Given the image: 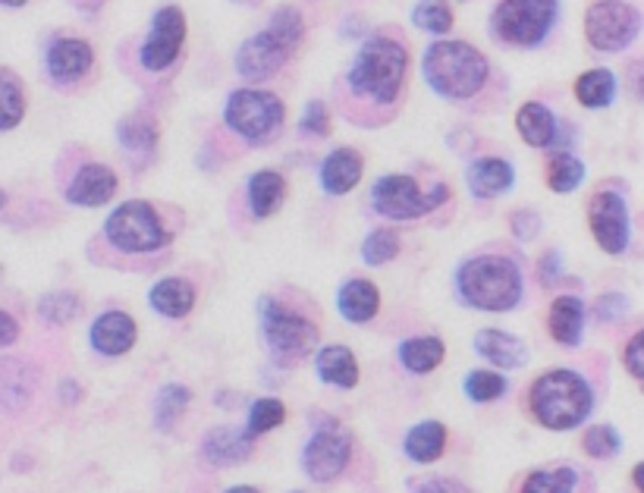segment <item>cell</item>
Segmentation results:
<instances>
[{
	"label": "cell",
	"mask_w": 644,
	"mask_h": 493,
	"mask_svg": "<svg viewBox=\"0 0 644 493\" xmlns=\"http://www.w3.org/2000/svg\"><path fill=\"white\" fill-rule=\"evenodd\" d=\"M427 85L443 98H472L487 82V57L465 41H437L422 60Z\"/></svg>",
	"instance_id": "cell-1"
},
{
	"label": "cell",
	"mask_w": 644,
	"mask_h": 493,
	"mask_svg": "<svg viewBox=\"0 0 644 493\" xmlns=\"http://www.w3.org/2000/svg\"><path fill=\"white\" fill-rule=\"evenodd\" d=\"M534 419L541 421L544 427L551 431H570L578 427L582 421L591 415V386L585 384L582 374L575 371H551V374H541L532 386V396H529Z\"/></svg>",
	"instance_id": "cell-2"
},
{
	"label": "cell",
	"mask_w": 644,
	"mask_h": 493,
	"mask_svg": "<svg viewBox=\"0 0 644 493\" xmlns=\"http://www.w3.org/2000/svg\"><path fill=\"white\" fill-rule=\"evenodd\" d=\"M456 286L462 299L481 311H510L522 299V274L510 258L484 255L465 261Z\"/></svg>",
	"instance_id": "cell-3"
},
{
	"label": "cell",
	"mask_w": 644,
	"mask_h": 493,
	"mask_svg": "<svg viewBox=\"0 0 644 493\" xmlns=\"http://www.w3.org/2000/svg\"><path fill=\"white\" fill-rule=\"evenodd\" d=\"M405 67H409V57H405V48L400 41L371 38L362 44V51L352 63V89L371 101H378V104H390V101H396V94L403 89Z\"/></svg>",
	"instance_id": "cell-4"
},
{
	"label": "cell",
	"mask_w": 644,
	"mask_h": 493,
	"mask_svg": "<svg viewBox=\"0 0 644 493\" xmlns=\"http://www.w3.org/2000/svg\"><path fill=\"white\" fill-rule=\"evenodd\" d=\"M104 233L120 252H154L170 242V233L148 201H127L117 208L104 223Z\"/></svg>",
	"instance_id": "cell-5"
},
{
	"label": "cell",
	"mask_w": 644,
	"mask_h": 493,
	"mask_svg": "<svg viewBox=\"0 0 644 493\" xmlns=\"http://www.w3.org/2000/svg\"><path fill=\"white\" fill-rule=\"evenodd\" d=\"M556 0H503L494 10V32L510 44H541L556 22Z\"/></svg>",
	"instance_id": "cell-6"
},
{
	"label": "cell",
	"mask_w": 644,
	"mask_h": 493,
	"mask_svg": "<svg viewBox=\"0 0 644 493\" xmlns=\"http://www.w3.org/2000/svg\"><path fill=\"white\" fill-rule=\"evenodd\" d=\"M283 113L286 110L276 94L258 92V89H240L227 101V123L249 142H261V139L274 135L283 123Z\"/></svg>",
	"instance_id": "cell-7"
},
{
	"label": "cell",
	"mask_w": 644,
	"mask_h": 493,
	"mask_svg": "<svg viewBox=\"0 0 644 493\" xmlns=\"http://www.w3.org/2000/svg\"><path fill=\"white\" fill-rule=\"evenodd\" d=\"M642 29V17L632 3L623 0H601L585 13V36L597 51H623Z\"/></svg>",
	"instance_id": "cell-8"
},
{
	"label": "cell",
	"mask_w": 644,
	"mask_h": 493,
	"mask_svg": "<svg viewBox=\"0 0 644 493\" xmlns=\"http://www.w3.org/2000/svg\"><path fill=\"white\" fill-rule=\"evenodd\" d=\"M371 199H374V211L384 214V218L415 220L427 214V211H434L437 204H443L450 199V192H446V185H437L431 195H422V189L412 177L393 173V177H384L381 183L374 185Z\"/></svg>",
	"instance_id": "cell-9"
},
{
	"label": "cell",
	"mask_w": 644,
	"mask_h": 493,
	"mask_svg": "<svg viewBox=\"0 0 644 493\" xmlns=\"http://www.w3.org/2000/svg\"><path fill=\"white\" fill-rule=\"evenodd\" d=\"M264 336L274 349L280 359H299L305 352H312V346L318 343V330H314L312 321L299 318L293 311L280 309L276 302H264Z\"/></svg>",
	"instance_id": "cell-10"
},
{
	"label": "cell",
	"mask_w": 644,
	"mask_h": 493,
	"mask_svg": "<svg viewBox=\"0 0 644 493\" xmlns=\"http://www.w3.org/2000/svg\"><path fill=\"white\" fill-rule=\"evenodd\" d=\"M352 456V443L346 431H340L333 421H328V427H321L309 446H305V456H302V465L312 481L318 484H328L333 477L343 475V469L350 465Z\"/></svg>",
	"instance_id": "cell-11"
},
{
	"label": "cell",
	"mask_w": 644,
	"mask_h": 493,
	"mask_svg": "<svg viewBox=\"0 0 644 493\" xmlns=\"http://www.w3.org/2000/svg\"><path fill=\"white\" fill-rule=\"evenodd\" d=\"M185 41V17L180 7H164L154 13L151 22V36L142 44V63H145L151 73H161L167 70L177 57Z\"/></svg>",
	"instance_id": "cell-12"
},
{
	"label": "cell",
	"mask_w": 644,
	"mask_h": 493,
	"mask_svg": "<svg viewBox=\"0 0 644 493\" xmlns=\"http://www.w3.org/2000/svg\"><path fill=\"white\" fill-rule=\"evenodd\" d=\"M588 223H591V233H594L597 245H601L604 252H610V255L626 252L628 211H626V201L620 199L616 192H597V195L591 199Z\"/></svg>",
	"instance_id": "cell-13"
},
{
	"label": "cell",
	"mask_w": 644,
	"mask_h": 493,
	"mask_svg": "<svg viewBox=\"0 0 644 493\" xmlns=\"http://www.w3.org/2000/svg\"><path fill=\"white\" fill-rule=\"evenodd\" d=\"M290 57H293V48L283 44L271 29H264L261 36L242 41L240 54H237V70H240L242 79L261 82V79L274 76Z\"/></svg>",
	"instance_id": "cell-14"
},
{
	"label": "cell",
	"mask_w": 644,
	"mask_h": 493,
	"mask_svg": "<svg viewBox=\"0 0 644 493\" xmlns=\"http://www.w3.org/2000/svg\"><path fill=\"white\" fill-rule=\"evenodd\" d=\"M94 54L89 41L79 38H60L51 44L48 51V73L54 76L57 82H76L92 70Z\"/></svg>",
	"instance_id": "cell-15"
},
{
	"label": "cell",
	"mask_w": 644,
	"mask_h": 493,
	"mask_svg": "<svg viewBox=\"0 0 644 493\" xmlns=\"http://www.w3.org/2000/svg\"><path fill=\"white\" fill-rule=\"evenodd\" d=\"M117 192V173L104 164H85L73 177V183L67 189V199L82 208H98L108 204Z\"/></svg>",
	"instance_id": "cell-16"
},
{
	"label": "cell",
	"mask_w": 644,
	"mask_h": 493,
	"mask_svg": "<svg viewBox=\"0 0 644 493\" xmlns=\"http://www.w3.org/2000/svg\"><path fill=\"white\" fill-rule=\"evenodd\" d=\"M135 336H139V328L123 311H108L92 324V346L101 355H123L135 346Z\"/></svg>",
	"instance_id": "cell-17"
},
{
	"label": "cell",
	"mask_w": 644,
	"mask_h": 493,
	"mask_svg": "<svg viewBox=\"0 0 644 493\" xmlns=\"http://www.w3.org/2000/svg\"><path fill=\"white\" fill-rule=\"evenodd\" d=\"M362 170H365V164H362V154L355 148H336L321 167V185L331 195H346L359 185Z\"/></svg>",
	"instance_id": "cell-18"
},
{
	"label": "cell",
	"mask_w": 644,
	"mask_h": 493,
	"mask_svg": "<svg viewBox=\"0 0 644 493\" xmlns=\"http://www.w3.org/2000/svg\"><path fill=\"white\" fill-rule=\"evenodd\" d=\"M475 352L481 359H487L491 365L500 368H519L529 359L525 343L515 340L513 333H503V330H481L475 336Z\"/></svg>",
	"instance_id": "cell-19"
},
{
	"label": "cell",
	"mask_w": 644,
	"mask_h": 493,
	"mask_svg": "<svg viewBox=\"0 0 644 493\" xmlns=\"http://www.w3.org/2000/svg\"><path fill=\"white\" fill-rule=\"evenodd\" d=\"M513 180V167L500 161V158H484L479 164L469 167V189L479 199H497L503 192H510Z\"/></svg>",
	"instance_id": "cell-20"
},
{
	"label": "cell",
	"mask_w": 644,
	"mask_h": 493,
	"mask_svg": "<svg viewBox=\"0 0 644 493\" xmlns=\"http://www.w3.org/2000/svg\"><path fill=\"white\" fill-rule=\"evenodd\" d=\"M551 336L563 346H578L585 328V305L575 295H560L551 305Z\"/></svg>",
	"instance_id": "cell-21"
},
{
	"label": "cell",
	"mask_w": 644,
	"mask_h": 493,
	"mask_svg": "<svg viewBox=\"0 0 644 493\" xmlns=\"http://www.w3.org/2000/svg\"><path fill=\"white\" fill-rule=\"evenodd\" d=\"M252 453V434L249 431H233V427H221L211 431L204 440V459L211 465H237Z\"/></svg>",
	"instance_id": "cell-22"
},
{
	"label": "cell",
	"mask_w": 644,
	"mask_h": 493,
	"mask_svg": "<svg viewBox=\"0 0 644 493\" xmlns=\"http://www.w3.org/2000/svg\"><path fill=\"white\" fill-rule=\"evenodd\" d=\"M340 314L352 321V324H365L371 321L378 309H381V293L378 286L369 283V280H350L343 290H340Z\"/></svg>",
	"instance_id": "cell-23"
},
{
	"label": "cell",
	"mask_w": 644,
	"mask_h": 493,
	"mask_svg": "<svg viewBox=\"0 0 644 493\" xmlns=\"http://www.w3.org/2000/svg\"><path fill=\"white\" fill-rule=\"evenodd\" d=\"M36 390V374L26 362L3 359L0 362V405L3 409H22Z\"/></svg>",
	"instance_id": "cell-24"
},
{
	"label": "cell",
	"mask_w": 644,
	"mask_h": 493,
	"mask_svg": "<svg viewBox=\"0 0 644 493\" xmlns=\"http://www.w3.org/2000/svg\"><path fill=\"white\" fill-rule=\"evenodd\" d=\"M446 450V427L441 421H424V424H415L405 437V456L412 462H422V465H431L437 462Z\"/></svg>",
	"instance_id": "cell-25"
},
{
	"label": "cell",
	"mask_w": 644,
	"mask_h": 493,
	"mask_svg": "<svg viewBox=\"0 0 644 493\" xmlns=\"http://www.w3.org/2000/svg\"><path fill=\"white\" fill-rule=\"evenodd\" d=\"M515 127H519V135L532 148H547L556 139V120H553L551 110L537 104V101H529V104L519 108Z\"/></svg>",
	"instance_id": "cell-26"
},
{
	"label": "cell",
	"mask_w": 644,
	"mask_h": 493,
	"mask_svg": "<svg viewBox=\"0 0 644 493\" xmlns=\"http://www.w3.org/2000/svg\"><path fill=\"white\" fill-rule=\"evenodd\" d=\"M151 305L158 314L164 318H185L192 305H195V290L189 280H180V276H167L161 280L154 290H151Z\"/></svg>",
	"instance_id": "cell-27"
},
{
	"label": "cell",
	"mask_w": 644,
	"mask_h": 493,
	"mask_svg": "<svg viewBox=\"0 0 644 493\" xmlns=\"http://www.w3.org/2000/svg\"><path fill=\"white\" fill-rule=\"evenodd\" d=\"M286 199V183L274 170H258L249 180V208L255 218H271Z\"/></svg>",
	"instance_id": "cell-28"
},
{
	"label": "cell",
	"mask_w": 644,
	"mask_h": 493,
	"mask_svg": "<svg viewBox=\"0 0 644 493\" xmlns=\"http://www.w3.org/2000/svg\"><path fill=\"white\" fill-rule=\"evenodd\" d=\"M318 374L333 386L352 390L359 384V362L346 346H328L318 352Z\"/></svg>",
	"instance_id": "cell-29"
},
{
	"label": "cell",
	"mask_w": 644,
	"mask_h": 493,
	"mask_svg": "<svg viewBox=\"0 0 644 493\" xmlns=\"http://www.w3.org/2000/svg\"><path fill=\"white\" fill-rule=\"evenodd\" d=\"M443 343L437 336H415V340H405L403 346H400V359H403V365L409 371H415V374H427V371H434V368L443 362Z\"/></svg>",
	"instance_id": "cell-30"
},
{
	"label": "cell",
	"mask_w": 644,
	"mask_h": 493,
	"mask_svg": "<svg viewBox=\"0 0 644 493\" xmlns=\"http://www.w3.org/2000/svg\"><path fill=\"white\" fill-rule=\"evenodd\" d=\"M613 94H616V79H613L610 70H588V73H582L575 79V98L585 108H607L610 101H613Z\"/></svg>",
	"instance_id": "cell-31"
},
{
	"label": "cell",
	"mask_w": 644,
	"mask_h": 493,
	"mask_svg": "<svg viewBox=\"0 0 644 493\" xmlns=\"http://www.w3.org/2000/svg\"><path fill=\"white\" fill-rule=\"evenodd\" d=\"M26 117V98L19 89V79L10 70H0V132L13 129Z\"/></svg>",
	"instance_id": "cell-32"
},
{
	"label": "cell",
	"mask_w": 644,
	"mask_h": 493,
	"mask_svg": "<svg viewBox=\"0 0 644 493\" xmlns=\"http://www.w3.org/2000/svg\"><path fill=\"white\" fill-rule=\"evenodd\" d=\"M120 142L132 151V154H148L158 145V127L154 120L145 117V113H135V117H127L120 123Z\"/></svg>",
	"instance_id": "cell-33"
},
{
	"label": "cell",
	"mask_w": 644,
	"mask_h": 493,
	"mask_svg": "<svg viewBox=\"0 0 644 493\" xmlns=\"http://www.w3.org/2000/svg\"><path fill=\"white\" fill-rule=\"evenodd\" d=\"M412 19L419 29L431 32V36H446L453 29V7H450V0H422Z\"/></svg>",
	"instance_id": "cell-34"
},
{
	"label": "cell",
	"mask_w": 644,
	"mask_h": 493,
	"mask_svg": "<svg viewBox=\"0 0 644 493\" xmlns=\"http://www.w3.org/2000/svg\"><path fill=\"white\" fill-rule=\"evenodd\" d=\"M585 180V164L572 154H556L547 170V185L553 192H575Z\"/></svg>",
	"instance_id": "cell-35"
},
{
	"label": "cell",
	"mask_w": 644,
	"mask_h": 493,
	"mask_svg": "<svg viewBox=\"0 0 644 493\" xmlns=\"http://www.w3.org/2000/svg\"><path fill=\"white\" fill-rule=\"evenodd\" d=\"M189 402H192V393H189L185 386L180 384L164 386V390L158 393V402H154V421H158V427L167 431V427L189 409Z\"/></svg>",
	"instance_id": "cell-36"
},
{
	"label": "cell",
	"mask_w": 644,
	"mask_h": 493,
	"mask_svg": "<svg viewBox=\"0 0 644 493\" xmlns=\"http://www.w3.org/2000/svg\"><path fill=\"white\" fill-rule=\"evenodd\" d=\"M283 419H286V409H283V402L280 400H255L252 402V409H249V424H245V431H249L252 437H261V434L274 431L276 424H283Z\"/></svg>",
	"instance_id": "cell-37"
},
{
	"label": "cell",
	"mask_w": 644,
	"mask_h": 493,
	"mask_svg": "<svg viewBox=\"0 0 644 493\" xmlns=\"http://www.w3.org/2000/svg\"><path fill=\"white\" fill-rule=\"evenodd\" d=\"M578 477L572 469H553V472H534L525 477L522 491L525 493H570L575 491Z\"/></svg>",
	"instance_id": "cell-38"
},
{
	"label": "cell",
	"mask_w": 644,
	"mask_h": 493,
	"mask_svg": "<svg viewBox=\"0 0 644 493\" xmlns=\"http://www.w3.org/2000/svg\"><path fill=\"white\" fill-rule=\"evenodd\" d=\"M268 29L295 51L302 44V38H305V19H302V13L295 7H280L271 17V22H268Z\"/></svg>",
	"instance_id": "cell-39"
},
{
	"label": "cell",
	"mask_w": 644,
	"mask_h": 493,
	"mask_svg": "<svg viewBox=\"0 0 644 493\" xmlns=\"http://www.w3.org/2000/svg\"><path fill=\"white\" fill-rule=\"evenodd\" d=\"M38 314L48 324H70L79 314V299L73 293H48L38 302Z\"/></svg>",
	"instance_id": "cell-40"
},
{
	"label": "cell",
	"mask_w": 644,
	"mask_h": 493,
	"mask_svg": "<svg viewBox=\"0 0 644 493\" xmlns=\"http://www.w3.org/2000/svg\"><path fill=\"white\" fill-rule=\"evenodd\" d=\"M506 393V381L494 371H475L465 378V396L475 402H494Z\"/></svg>",
	"instance_id": "cell-41"
},
{
	"label": "cell",
	"mask_w": 644,
	"mask_h": 493,
	"mask_svg": "<svg viewBox=\"0 0 644 493\" xmlns=\"http://www.w3.org/2000/svg\"><path fill=\"white\" fill-rule=\"evenodd\" d=\"M396 252H400V237L393 230H374L362 245V258L369 264H386L390 258H396Z\"/></svg>",
	"instance_id": "cell-42"
},
{
	"label": "cell",
	"mask_w": 644,
	"mask_h": 493,
	"mask_svg": "<svg viewBox=\"0 0 644 493\" xmlns=\"http://www.w3.org/2000/svg\"><path fill=\"white\" fill-rule=\"evenodd\" d=\"M585 453L594 459H610L620 453V434L610 424H597L585 434Z\"/></svg>",
	"instance_id": "cell-43"
},
{
	"label": "cell",
	"mask_w": 644,
	"mask_h": 493,
	"mask_svg": "<svg viewBox=\"0 0 644 493\" xmlns=\"http://www.w3.org/2000/svg\"><path fill=\"white\" fill-rule=\"evenodd\" d=\"M302 132H312V135H328L331 132V113H328V104L324 101H312L305 113H302Z\"/></svg>",
	"instance_id": "cell-44"
},
{
	"label": "cell",
	"mask_w": 644,
	"mask_h": 493,
	"mask_svg": "<svg viewBox=\"0 0 644 493\" xmlns=\"http://www.w3.org/2000/svg\"><path fill=\"white\" fill-rule=\"evenodd\" d=\"M626 368L632 378H638L644 384V330L642 333H635L632 340H628L626 346Z\"/></svg>",
	"instance_id": "cell-45"
},
{
	"label": "cell",
	"mask_w": 644,
	"mask_h": 493,
	"mask_svg": "<svg viewBox=\"0 0 644 493\" xmlns=\"http://www.w3.org/2000/svg\"><path fill=\"white\" fill-rule=\"evenodd\" d=\"M537 230H541V220H537L534 211H519V214H513V233L519 239H532Z\"/></svg>",
	"instance_id": "cell-46"
},
{
	"label": "cell",
	"mask_w": 644,
	"mask_h": 493,
	"mask_svg": "<svg viewBox=\"0 0 644 493\" xmlns=\"http://www.w3.org/2000/svg\"><path fill=\"white\" fill-rule=\"evenodd\" d=\"M626 314V299L623 295H604L601 302H597V318L601 321H616V318H623Z\"/></svg>",
	"instance_id": "cell-47"
},
{
	"label": "cell",
	"mask_w": 644,
	"mask_h": 493,
	"mask_svg": "<svg viewBox=\"0 0 644 493\" xmlns=\"http://www.w3.org/2000/svg\"><path fill=\"white\" fill-rule=\"evenodd\" d=\"M19 336V324L13 314H7V311H0V349L3 346H13Z\"/></svg>",
	"instance_id": "cell-48"
},
{
	"label": "cell",
	"mask_w": 644,
	"mask_h": 493,
	"mask_svg": "<svg viewBox=\"0 0 644 493\" xmlns=\"http://www.w3.org/2000/svg\"><path fill=\"white\" fill-rule=\"evenodd\" d=\"M424 491H462V487H456V484H446V481H427V484H422Z\"/></svg>",
	"instance_id": "cell-49"
},
{
	"label": "cell",
	"mask_w": 644,
	"mask_h": 493,
	"mask_svg": "<svg viewBox=\"0 0 644 493\" xmlns=\"http://www.w3.org/2000/svg\"><path fill=\"white\" fill-rule=\"evenodd\" d=\"M632 481H635V487H638V491H644V462L635 469V472H632Z\"/></svg>",
	"instance_id": "cell-50"
},
{
	"label": "cell",
	"mask_w": 644,
	"mask_h": 493,
	"mask_svg": "<svg viewBox=\"0 0 644 493\" xmlns=\"http://www.w3.org/2000/svg\"><path fill=\"white\" fill-rule=\"evenodd\" d=\"M0 3H3V7H26L29 0H0Z\"/></svg>",
	"instance_id": "cell-51"
},
{
	"label": "cell",
	"mask_w": 644,
	"mask_h": 493,
	"mask_svg": "<svg viewBox=\"0 0 644 493\" xmlns=\"http://www.w3.org/2000/svg\"><path fill=\"white\" fill-rule=\"evenodd\" d=\"M3 204H7V195H3V192H0V211H3Z\"/></svg>",
	"instance_id": "cell-52"
}]
</instances>
